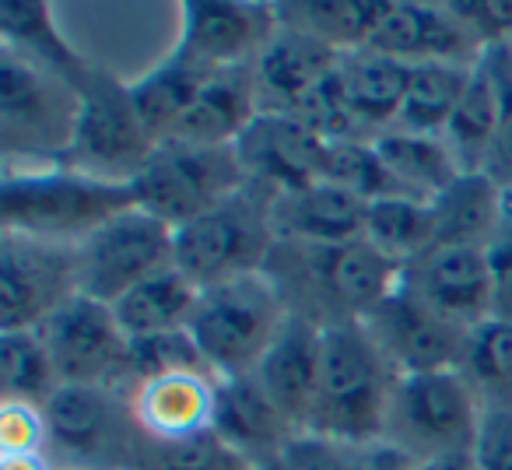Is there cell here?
I'll list each match as a JSON object with an SVG mask.
<instances>
[{
    "instance_id": "obj_41",
    "label": "cell",
    "mask_w": 512,
    "mask_h": 470,
    "mask_svg": "<svg viewBox=\"0 0 512 470\" xmlns=\"http://www.w3.org/2000/svg\"><path fill=\"white\" fill-rule=\"evenodd\" d=\"M0 453H50L46 411L22 400L0 404Z\"/></svg>"
},
{
    "instance_id": "obj_23",
    "label": "cell",
    "mask_w": 512,
    "mask_h": 470,
    "mask_svg": "<svg viewBox=\"0 0 512 470\" xmlns=\"http://www.w3.org/2000/svg\"><path fill=\"white\" fill-rule=\"evenodd\" d=\"M260 102H256L253 64L225 67L207 78L172 134L169 144H197V148H228L239 141V134L256 120Z\"/></svg>"
},
{
    "instance_id": "obj_33",
    "label": "cell",
    "mask_w": 512,
    "mask_h": 470,
    "mask_svg": "<svg viewBox=\"0 0 512 470\" xmlns=\"http://www.w3.org/2000/svg\"><path fill=\"white\" fill-rule=\"evenodd\" d=\"M365 243H372L397 267L418 264L435 250V214L432 200L418 197H379L365 214Z\"/></svg>"
},
{
    "instance_id": "obj_44",
    "label": "cell",
    "mask_w": 512,
    "mask_h": 470,
    "mask_svg": "<svg viewBox=\"0 0 512 470\" xmlns=\"http://www.w3.org/2000/svg\"><path fill=\"white\" fill-rule=\"evenodd\" d=\"M281 470H372L369 449H348V446H330V442L309 439L302 435L285 456Z\"/></svg>"
},
{
    "instance_id": "obj_43",
    "label": "cell",
    "mask_w": 512,
    "mask_h": 470,
    "mask_svg": "<svg viewBox=\"0 0 512 470\" xmlns=\"http://www.w3.org/2000/svg\"><path fill=\"white\" fill-rule=\"evenodd\" d=\"M491 271V288H495V320L512 323V190H505L502 221H498L491 243L484 246Z\"/></svg>"
},
{
    "instance_id": "obj_25",
    "label": "cell",
    "mask_w": 512,
    "mask_h": 470,
    "mask_svg": "<svg viewBox=\"0 0 512 470\" xmlns=\"http://www.w3.org/2000/svg\"><path fill=\"white\" fill-rule=\"evenodd\" d=\"M0 43L4 50L60 74L74 88L92 71V64L57 29L53 8L43 0H0Z\"/></svg>"
},
{
    "instance_id": "obj_45",
    "label": "cell",
    "mask_w": 512,
    "mask_h": 470,
    "mask_svg": "<svg viewBox=\"0 0 512 470\" xmlns=\"http://www.w3.org/2000/svg\"><path fill=\"white\" fill-rule=\"evenodd\" d=\"M470 456L477 470H512V407H484Z\"/></svg>"
},
{
    "instance_id": "obj_17",
    "label": "cell",
    "mask_w": 512,
    "mask_h": 470,
    "mask_svg": "<svg viewBox=\"0 0 512 470\" xmlns=\"http://www.w3.org/2000/svg\"><path fill=\"white\" fill-rule=\"evenodd\" d=\"M214 432L256 470H281L285 456L302 439L299 428L281 414L256 376H228L214 386Z\"/></svg>"
},
{
    "instance_id": "obj_6",
    "label": "cell",
    "mask_w": 512,
    "mask_h": 470,
    "mask_svg": "<svg viewBox=\"0 0 512 470\" xmlns=\"http://www.w3.org/2000/svg\"><path fill=\"white\" fill-rule=\"evenodd\" d=\"M288 316L292 313L281 302L274 281L260 271L200 288L186 330L214 376L228 379L256 372V365L264 362L271 344L285 330Z\"/></svg>"
},
{
    "instance_id": "obj_30",
    "label": "cell",
    "mask_w": 512,
    "mask_h": 470,
    "mask_svg": "<svg viewBox=\"0 0 512 470\" xmlns=\"http://www.w3.org/2000/svg\"><path fill=\"white\" fill-rule=\"evenodd\" d=\"M372 144H376L379 158L386 162L393 183L400 186L404 197L435 200L456 176H460V165H456L453 151H449V144L442 141V137L390 127Z\"/></svg>"
},
{
    "instance_id": "obj_18",
    "label": "cell",
    "mask_w": 512,
    "mask_h": 470,
    "mask_svg": "<svg viewBox=\"0 0 512 470\" xmlns=\"http://www.w3.org/2000/svg\"><path fill=\"white\" fill-rule=\"evenodd\" d=\"M400 285L467 330L495 316V288L481 246H435L418 264L404 267Z\"/></svg>"
},
{
    "instance_id": "obj_47",
    "label": "cell",
    "mask_w": 512,
    "mask_h": 470,
    "mask_svg": "<svg viewBox=\"0 0 512 470\" xmlns=\"http://www.w3.org/2000/svg\"><path fill=\"white\" fill-rule=\"evenodd\" d=\"M369 463H372V470H425V467H418L414 460H407L404 453L383 446V442L369 449Z\"/></svg>"
},
{
    "instance_id": "obj_10",
    "label": "cell",
    "mask_w": 512,
    "mask_h": 470,
    "mask_svg": "<svg viewBox=\"0 0 512 470\" xmlns=\"http://www.w3.org/2000/svg\"><path fill=\"white\" fill-rule=\"evenodd\" d=\"M249 179L239 165L235 148H197V144L162 141L141 172L130 183L134 207L148 211L172 232L186 221L200 218Z\"/></svg>"
},
{
    "instance_id": "obj_14",
    "label": "cell",
    "mask_w": 512,
    "mask_h": 470,
    "mask_svg": "<svg viewBox=\"0 0 512 470\" xmlns=\"http://www.w3.org/2000/svg\"><path fill=\"white\" fill-rule=\"evenodd\" d=\"M281 29L278 4L264 0H183L176 50L207 71L246 67Z\"/></svg>"
},
{
    "instance_id": "obj_7",
    "label": "cell",
    "mask_w": 512,
    "mask_h": 470,
    "mask_svg": "<svg viewBox=\"0 0 512 470\" xmlns=\"http://www.w3.org/2000/svg\"><path fill=\"white\" fill-rule=\"evenodd\" d=\"M81 95L71 81L18 53H0V148L4 165H60L74 141Z\"/></svg>"
},
{
    "instance_id": "obj_35",
    "label": "cell",
    "mask_w": 512,
    "mask_h": 470,
    "mask_svg": "<svg viewBox=\"0 0 512 470\" xmlns=\"http://www.w3.org/2000/svg\"><path fill=\"white\" fill-rule=\"evenodd\" d=\"M460 372L484 407H512V323L491 316L470 327Z\"/></svg>"
},
{
    "instance_id": "obj_46",
    "label": "cell",
    "mask_w": 512,
    "mask_h": 470,
    "mask_svg": "<svg viewBox=\"0 0 512 470\" xmlns=\"http://www.w3.org/2000/svg\"><path fill=\"white\" fill-rule=\"evenodd\" d=\"M0 470H57L50 453H0Z\"/></svg>"
},
{
    "instance_id": "obj_11",
    "label": "cell",
    "mask_w": 512,
    "mask_h": 470,
    "mask_svg": "<svg viewBox=\"0 0 512 470\" xmlns=\"http://www.w3.org/2000/svg\"><path fill=\"white\" fill-rule=\"evenodd\" d=\"M78 292V243L0 228V330H39Z\"/></svg>"
},
{
    "instance_id": "obj_28",
    "label": "cell",
    "mask_w": 512,
    "mask_h": 470,
    "mask_svg": "<svg viewBox=\"0 0 512 470\" xmlns=\"http://www.w3.org/2000/svg\"><path fill=\"white\" fill-rule=\"evenodd\" d=\"M211 74L214 71H207L204 64H197L193 57H186V53H179L172 46L151 71L130 81V99H134L144 127L158 144L172 134L179 116L190 109V102L197 99V92L207 85Z\"/></svg>"
},
{
    "instance_id": "obj_13",
    "label": "cell",
    "mask_w": 512,
    "mask_h": 470,
    "mask_svg": "<svg viewBox=\"0 0 512 470\" xmlns=\"http://www.w3.org/2000/svg\"><path fill=\"white\" fill-rule=\"evenodd\" d=\"M39 334L50 348L60 383L109 386V390L123 393L130 337L123 334L113 306L78 292L39 327Z\"/></svg>"
},
{
    "instance_id": "obj_5",
    "label": "cell",
    "mask_w": 512,
    "mask_h": 470,
    "mask_svg": "<svg viewBox=\"0 0 512 470\" xmlns=\"http://www.w3.org/2000/svg\"><path fill=\"white\" fill-rule=\"evenodd\" d=\"M484 404L460 369L397 376L386 414L383 446L404 453L418 467L474 453Z\"/></svg>"
},
{
    "instance_id": "obj_42",
    "label": "cell",
    "mask_w": 512,
    "mask_h": 470,
    "mask_svg": "<svg viewBox=\"0 0 512 470\" xmlns=\"http://www.w3.org/2000/svg\"><path fill=\"white\" fill-rule=\"evenodd\" d=\"M449 8L484 53L495 46H512V0H449Z\"/></svg>"
},
{
    "instance_id": "obj_39",
    "label": "cell",
    "mask_w": 512,
    "mask_h": 470,
    "mask_svg": "<svg viewBox=\"0 0 512 470\" xmlns=\"http://www.w3.org/2000/svg\"><path fill=\"white\" fill-rule=\"evenodd\" d=\"M144 470H256L249 460H242L214 428L190 439L151 446Z\"/></svg>"
},
{
    "instance_id": "obj_29",
    "label": "cell",
    "mask_w": 512,
    "mask_h": 470,
    "mask_svg": "<svg viewBox=\"0 0 512 470\" xmlns=\"http://www.w3.org/2000/svg\"><path fill=\"white\" fill-rule=\"evenodd\" d=\"M200 288L179 271L176 264L162 267L141 285H134L120 302H113V313L120 320L123 334L130 341L137 337H155L169 334V330H183L193 316Z\"/></svg>"
},
{
    "instance_id": "obj_34",
    "label": "cell",
    "mask_w": 512,
    "mask_h": 470,
    "mask_svg": "<svg viewBox=\"0 0 512 470\" xmlns=\"http://www.w3.org/2000/svg\"><path fill=\"white\" fill-rule=\"evenodd\" d=\"M474 67L463 64H418L411 67V81H407L404 109H400L397 127L414 130V134H432L442 137L453 120L456 106H460L463 92H467Z\"/></svg>"
},
{
    "instance_id": "obj_2",
    "label": "cell",
    "mask_w": 512,
    "mask_h": 470,
    "mask_svg": "<svg viewBox=\"0 0 512 470\" xmlns=\"http://www.w3.org/2000/svg\"><path fill=\"white\" fill-rule=\"evenodd\" d=\"M397 372L386 362L365 323H341L323 330L320 390H316L309 439L348 449H372L383 442Z\"/></svg>"
},
{
    "instance_id": "obj_9",
    "label": "cell",
    "mask_w": 512,
    "mask_h": 470,
    "mask_svg": "<svg viewBox=\"0 0 512 470\" xmlns=\"http://www.w3.org/2000/svg\"><path fill=\"white\" fill-rule=\"evenodd\" d=\"M78 95V127L60 165L106 183L130 186L158 148L130 99V81H120L116 74L92 64V71L78 85Z\"/></svg>"
},
{
    "instance_id": "obj_21",
    "label": "cell",
    "mask_w": 512,
    "mask_h": 470,
    "mask_svg": "<svg viewBox=\"0 0 512 470\" xmlns=\"http://www.w3.org/2000/svg\"><path fill=\"white\" fill-rule=\"evenodd\" d=\"M274 232L285 243H316L337 246L355 243L365 235V214L369 200L355 197L351 190L327 179L285 190L274 197Z\"/></svg>"
},
{
    "instance_id": "obj_32",
    "label": "cell",
    "mask_w": 512,
    "mask_h": 470,
    "mask_svg": "<svg viewBox=\"0 0 512 470\" xmlns=\"http://www.w3.org/2000/svg\"><path fill=\"white\" fill-rule=\"evenodd\" d=\"M498 120H502V92H498L495 74L481 60L474 67V78H470L446 134H442V141L449 144L460 172H484L491 144H495L498 134Z\"/></svg>"
},
{
    "instance_id": "obj_22",
    "label": "cell",
    "mask_w": 512,
    "mask_h": 470,
    "mask_svg": "<svg viewBox=\"0 0 512 470\" xmlns=\"http://www.w3.org/2000/svg\"><path fill=\"white\" fill-rule=\"evenodd\" d=\"M214 386L204 372H172L141 383L130 393V411L151 446L200 435L214 425Z\"/></svg>"
},
{
    "instance_id": "obj_19",
    "label": "cell",
    "mask_w": 512,
    "mask_h": 470,
    "mask_svg": "<svg viewBox=\"0 0 512 470\" xmlns=\"http://www.w3.org/2000/svg\"><path fill=\"white\" fill-rule=\"evenodd\" d=\"M232 148L249 183L274 193L299 190L320 179L323 141L288 113H256Z\"/></svg>"
},
{
    "instance_id": "obj_36",
    "label": "cell",
    "mask_w": 512,
    "mask_h": 470,
    "mask_svg": "<svg viewBox=\"0 0 512 470\" xmlns=\"http://www.w3.org/2000/svg\"><path fill=\"white\" fill-rule=\"evenodd\" d=\"M0 376H4V400L36 407H46L64 386L39 330H0Z\"/></svg>"
},
{
    "instance_id": "obj_16",
    "label": "cell",
    "mask_w": 512,
    "mask_h": 470,
    "mask_svg": "<svg viewBox=\"0 0 512 470\" xmlns=\"http://www.w3.org/2000/svg\"><path fill=\"white\" fill-rule=\"evenodd\" d=\"M365 50L393 57L407 67L418 64H463L477 67L484 50L467 25L453 15L449 4H414V0H386Z\"/></svg>"
},
{
    "instance_id": "obj_31",
    "label": "cell",
    "mask_w": 512,
    "mask_h": 470,
    "mask_svg": "<svg viewBox=\"0 0 512 470\" xmlns=\"http://www.w3.org/2000/svg\"><path fill=\"white\" fill-rule=\"evenodd\" d=\"M386 0H285L278 18L285 29H295L337 53L365 50L376 32Z\"/></svg>"
},
{
    "instance_id": "obj_3",
    "label": "cell",
    "mask_w": 512,
    "mask_h": 470,
    "mask_svg": "<svg viewBox=\"0 0 512 470\" xmlns=\"http://www.w3.org/2000/svg\"><path fill=\"white\" fill-rule=\"evenodd\" d=\"M127 207H134L127 183H106L67 165H4L0 176V228L36 239L81 243Z\"/></svg>"
},
{
    "instance_id": "obj_27",
    "label": "cell",
    "mask_w": 512,
    "mask_h": 470,
    "mask_svg": "<svg viewBox=\"0 0 512 470\" xmlns=\"http://www.w3.org/2000/svg\"><path fill=\"white\" fill-rule=\"evenodd\" d=\"M505 190L484 172H460L432 200L435 246H488L502 221Z\"/></svg>"
},
{
    "instance_id": "obj_12",
    "label": "cell",
    "mask_w": 512,
    "mask_h": 470,
    "mask_svg": "<svg viewBox=\"0 0 512 470\" xmlns=\"http://www.w3.org/2000/svg\"><path fill=\"white\" fill-rule=\"evenodd\" d=\"M172 250L176 232L169 225L141 207H127L78 243L81 292L113 306L144 278L169 267Z\"/></svg>"
},
{
    "instance_id": "obj_38",
    "label": "cell",
    "mask_w": 512,
    "mask_h": 470,
    "mask_svg": "<svg viewBox=\"0 0 512 470\" xmlns=\"http://www.w3.org/2000/svg\"><path fill=\"white\" fill-rule=\"evenodd\" d=\"M172 372H204L214 376L211 365L204 362L197 341L190 337V330H169V334L155 337H137L130 341V358H127V383H123V397L130 400V393L141 383L158 376H172ZM218 379V376H214Z\"/></svg>"
},
{
    "instance_id": "obj_40",
    "label": "cell",
    "mask_w": 512,
    "mask_h": 470,
    "mask_svg": "<svg viewBox=\"0 0 512 470\" xmlns=\"http://www.w3.org/2000/svg\"><path fill=\"white\" fill-rule=\"evenodd\" d=\"M484 64L495 74L498 92H502V120H498V134L491 144L484 176L495 179L502 190H512V46H495L484 53Z\"/></svg>"
},
{
    "instance_id": "obj_8",
    "label": "cell",
    "mask_w": 512,
    "mask_h": 470,
    "mask_svg": "<svg viewBox=\"0 0 512 470\" xmlns=\"http://www.w3.org/2000/svg\"><path fill=\"white\" fill-rule=\"evenodd\" d=\"M43 411L53 463L60 456L67 470H144L151 442L137 428L123 393L64 383Z\"/></svg>"
},
{
    "instance_id": "obj_37",
    "label": "cell",
    "mask_w": 512,
    "mask_h": 470,
    "mask_svg": "<svg viewBox=\"0 0 512 470\" xmlns=\"http://www.w3.org/2000/svg\"><path fill=\"white\" fill-rule=\"evenodd\" d=\"M320 179L337 183L344 190H351L362 200H379V197H404L400 186L393 183L390 169L379 158L376 144L365 137H348V141H323V158H320Z\"/></svg>"
},
{
    "instance_id": "obj_1",
    "label": "cell",
    "mask_w": 512,
    "mask_h": 470,
    "mask_svg": "<svg viewBox=\"0 0 512 470\" xmlns=\"http://www.w3.org/2000/svg\"><path fill=\"white\" fill-rule=\"evenodd\" d=\"M264 274L274 281L288 313L327 330L362 323L372 309L383 306L397 292L404 267L386 260L365 239L337 246L278 239Z\"/></svg>"
},
{
    "instance_id": "obj_24",
    "label": "cell",
    "mask_w": 512,
    "mask_h": 470,
    "mask_svg": "<svg viewBox=\"0 0 512 470\" xmlns=\"http://www.w3.org/2000/svg\"><path fill=\"white\" fill-rule=\"evenodd\" d=\"M341 57L344 53L281 25L278 36L267 43V50L253 60L260 113H292L302 102V95L313 92L341 64Z\"/></svg>"
},
{
    "instance_id": "obj_20",
    "label": "cell",
    "mask_w": 512,
    "mask_h": 470,
    "mask_svg": "<svg viewBox=\"0 0 512 470\" xmlns=\"http://www.w3.org/2000/svg\"><path fill=\"white\" fill-rule=\"evenodd\" d=\"M320 358L323 330L302 316H288L285 330L253 372L256 383L267 390V397L299 428V435H306L309 418H313L316 390H320Z\"/></svg>"
},
{
    "instance_id": "obj_26",
    "label": "cell",
    "mask_w": 512,
    "mask_h": 470,
    "mask_svg": "<svg viewBox=\"0 0 512 470\" xmlns=\"http://www.w3.org/2000/svg\"><path fill=\"white\" fill-rule=\"evenodd\" d=\"M344 88H348L351 113H355L358 127L369 141L397 127L400 109H404L407 81H411V67L400 64L393 57L372 50H355L341 57Z\"/></svg>"
},
{
    "instance_id": "obj_15",
    "label": "cell",
    "mask_w": 512,
    "mask_h": 470,
    "mask_svg": "<svg viewBox=\"0 0 512 470\" xmlns=\"http://www.w3.org/2000/svg\"><path fill=\"white\" fill-rule=\"evenodd\" d=\"M362 323L397 376L460 369L467 327L439 316L404 285H397V292L372 309Z\"/></svg>"
},
{
    "instance_id": "obj_4",
    "label": "cell",
    "mask_w": 512,
    "mask_h": 470,
    "mask_svg": "<svg viewBox=\"0 0 512 470\" xmlns=\"http://www.w3.org/2000/svg\"><path fill=\"white\" fill-rule=\"evenodd\" d=\"M274 197L278 193L267 186L246 183L207 214L186 221L183 228H176L172 264L197 288L260 274L278 243L271 214Z\"/></svg>"
}]
</instances>
